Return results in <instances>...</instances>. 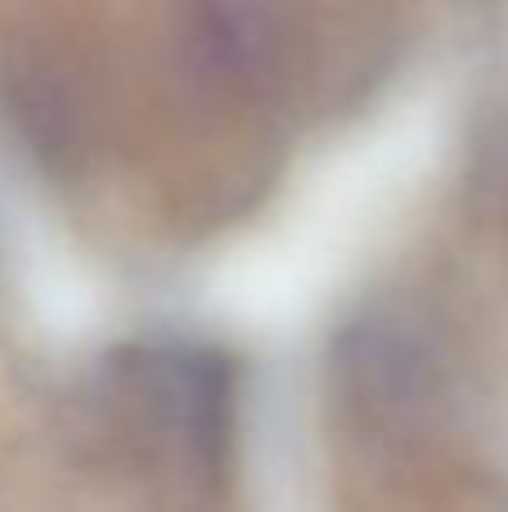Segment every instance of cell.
<instances>
[{
    "label": "cell",
    "mask_w": 508,
    "mask_h": 512,
    "mask_svg": "<svg viewBox=\"0 0 508 512\" xmlns=\"http://www.w3.org/2000/svg\"><path fill=\"white\" fill-rule=\"evenodd\" d=\"M117 382L149 436L185 468L212 477L234 436V369L203 342H144L122 355Z\"/></svg>",
    "instance_id": "obj_1"
},
{
    "label": "cell",
    "mask_w": 508,
    "mask_h": 512,
    "mask_svg": "<svg viewBox=\"0 0 508 512\" xmlns=\"http://www.w3.org/2000/svg\"><path fill=\"white\" fill-rule=\"evenodd\" d=\"M333 391L369 432L405 436L437 414L441 360L432 342L401 315H365L333 342Z\"/></svg>",
    "instance_id": "obj_2"
},
{
    "label": "cell",
    "mask_w": 508,
    "mask_h": 512,
    "mask_svg": "<svg viewBox=\"0 0 508 512\" xmlns=\"http://www.w3.org/2000/svg\"><path fill=\"white\" fill-rule=\"evenodd\" d=\"M185 50L221 95H257L275 77L279 36L261 0H189Z\"/></svg>",
    "instance_id": "obj_3"
},
{
    "label": "cell",
    "mask_w": 508,
    "mask_h": 512,
    "mask_svg": "<svg viewBox=\"0 0 508 512\" xmlns=\"http://www.w3.org/2000/svg\"><path fill=\"white\" fill-rule=\"evenodd\" d=\"M14 117L23 122V131L32 135L36 149H45V153L68 149V135H72L68 108H63L59 95L41 90V77H23V90L14 95Z\"/></svg>",
    "instance_id": "obj_4"
}]
</instances>
